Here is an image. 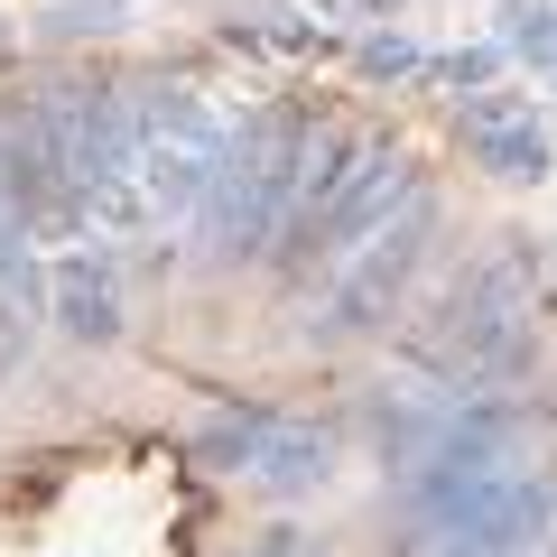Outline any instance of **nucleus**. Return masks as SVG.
<instances>
[{
    "instance_id": "nucleus-1",
    "label": "nucleus",
    "mask_w": 557,
    "mask_h": 557,
    "mask_svg": "<svg viewBox=\"0 0 557 557\" xmlns=\"http://www.w3.org/2000/svg\"><path fill=\"white\" fill-rule=\"evenodd\" d=\"M539 317H548L539 270L520 233H502L399 325V362L418 381H437L446 399H520V381L539 372Z\"/></svg>"
},
{
    "instance_id": "nucleus-2",
    "label": "nucleus",
    "mask_w": 557,
    "mask_h": 557,
    "mask_svg": "<svg viewBox=\"0 0 557 557\" xmlns=\"http://www.w3.org/2000/svg\"><path fill=\"white\" fill-rule=\"evenodd\" d=\"M28 102H38V121H47L57 168L75 177V196L94 205V233H139V223H159L149 214V186H139L149 139H139L131 84H112V75H47Z\"/></svg>"
},
{
    "instance_id": "nucleus-3",
    "label": "nucleus",
    "mask_w": 557,
    "mask_h": 557,
    "mask_svg": "<svg viewBox=\"0 0 557 557\" xmlns=\"http://www.w3.org/2000/svg\"><path fill=\"white\" fill-rule=\"evenodd\" d=\"M307 149H317V121L307 112H242L233 121V159H223L214 196L196 214V242L214 270H242V260H270L288 214H298V186H307Z\"/></svg>"
},
{
    "instance_id": "nucleus-4",
    "label": "nucleus",
    "mask_w": 557,
    "mask_h": 557,
    "mask_svg": "<svg viewBox=\"0 0 557 557\" xmlns=\"http://www.w3.org/2000/svg\"><path fill=\"white\" fill-rule=\"evenodd\" d=\"M428 251H437V196L418 186V196L399 205V214L381 223L335 278H317V317H307V335H317V344H354V335H381L391 317H409V288H418V270H428Z\"/></svg>"
},
{
    "instance_id": "nucleus-5",
    "label": "nucleus",
    "mask_w": 557,
    "mask_h": 557,
    "mask_svg": "<svg viewBox=\"0 0 557 557\" xmlns=\"http://www.w3.org/2000/svg\"><path fill=\"white\" fill-rule=\"evenodd\" d=\"M409 196H418L409 149H391V139H362L354 168H344V186H335L325 205H307V214H288V233H278V251H270V260H278L288 278H307V270L335 278L344 260H354V251H362V242H372Z\"/></svg>"
},
{
    "instance_id": "nucleus-6",
    "label": "nucleus",
    "mask_w": 557,
    "mask_h": 557,
    "mask_svg": "<svg viewBox=\"0 0 557 557\" xmlns=\"http://www.w3.org/2000/svg\"><path fill=\"white\" fill-rule=\"evenodd\" d=\"M456 409H465V399H446V391H391V381H381L372 409H362L381 474H391V483L428 474V465H437V446H446V428H456Z\"/></svg>"
},
{
    "instance_id": "nucleus-7",
    "label": "nucleus",
    "mask_w": 557,
    "mask_h": 557,
    "mask_svg": "<svg viewBox=\"0 0 557 557\" xmlns=\"http://www.w3.org/2000/svg\"><path fill=\"white\" fill-rule=\"evenodd\" d=\"M47 317L75 344H112L121 335V260H112V242H84V251H65L57 270H47Z\"/></svg>"
},
{
    "instance_id": "nucleus-8",
    "label": "nucleus",
    "mask_w": 557,
    "mask_h": 557,
    "mask_svg": "<svg viewBox=\"0 0 557 557\" xmlns=\"http://www.w3.org/2000/svg\"><path fill=\"white\" fill-rule=\"evenodd\" d=\"M251 483H260L270 502H307V493H325V483H335V428L278 418L270 446H260V465H251Z\"/></svg>"
},
{
    "instance_id": "nucleus-9",
    "label": "nucleus",
    "mask_w": 557,
    "mask_h": 557,
    "mask_svg": "<svg viewBox=\"0 0 557 557\" xmlns=\"http://www.w3.org/2000/svg\"><path fill=\"white\" fill-rule=\"evenodd\" d=\"M474 149V168L483 177H502V186H539L557 168V139L539 131V121H511V131H483V139H465Z\"/></svg>"
},
{
    "instance_id": "nucleus-10",
    "label": "nucleus",
    "mask_w": 557,
    "mask_h": 557,
    "mask_svg": "<svg viewBox=\"0 0 557 557\" xmlns=\"http://www.w3.org/2000/svg\"><path fill=\"white\" fill-rule=\"evenodd\" d=\"M223 38H233V47H260V57H307V47H325V20L278 10V0H251V10L223 20Z\"/></svg>"
},
{
    "instance_id": "nucleus-11",
    "label": "nucleus",
    "mask_w": 557,
    "mask_h": 557,
    "mask_svg": "<svg viewBox=\"0 0 557 557\" xmlns=\"http://www.w3.org/2000/svg\"><path fill=\"white\" fill-rule=\"evenodd\" d=\"M270 428H278L270 409H214L196 428V465H214V474H251L260 446H270Z\"/></svg>"
},
{
    "instance_id": "nucleus-12",
    "label": "nucleus",
    "mask_w": 557,
    "mask_h": 557,
    "mask_svg": "<svg viewBox=\"0 0 557 557\" xmlns=\"http://www.w3.org/2000/svg\"><path fill=\"white\" fill-rule=\"evenodd\" d=\"M502 47L511 57H539L557 75V0H502Z\"/></svg>"
},
{
    "instance_id": "nucleus-13",
    "label": "nucleus",
    "mask_w": 557,
    "mask_h": 557,
    "mask_svg": "<svg viewBox=\"0 0 557 557\" xmlns=\"http://www.w3.org/2000/svg\"><path fill=\"white\" fill-rule=\"evenodd\" d=\"M354 57H362V75H372V84H418L428 65H437V57H428L418 38H399V28H381V38H362Z\"/></svg>"
},
{
    "instance_id": "nucleus-14",
    "label": "nucleus",
    "mask_w": 557,
    "mask_h": 557,
    "mask_svg": "<svg viewBox=\"0 0 557 557\" xmlns=\"http://www.w3.org/2000/svg\"><path fill=\"white\" fill-rule=\"evenodd\" d=\"M493 65H502V38L493 47H446V57L437 65H428V84H446V94H493Z\"/></svg>"
},
{
    "instance_id": "nucleus-15",
    "label": "nucleus",
    "mask_w": 557,
    "mask_h": 557,
    "mask_svg": "<svg viewBox=\"0 0 557 557\" xmlns=\"http://www.w3.org/2000/svg\"><path fill=\"white\" fill-rule=\"evenodd\" d=\"M456 121H465V139H483V131H511V121H530V94H520V84L465 94V102H456Z\"/></svg>"
},
{
    "instance_id": "nucleus-16",
    "label": "nucleus",
    "mask_w": 557,
    "mask_h": 557,
    "mask_svg": "<svg viewBox=\"0 0 557 557\" xmlns=\"http://www.w3.org/2000/svg\"><path fill=\"white\" fill-rule=\"evenodd\" d=\"M260 557H325V548L307 530H270V539H260Z\"/></svg>"
},
{
    "instance_id": "nucleus-17",
    "label": "nucleus",
    "mask_w": 557,
    "mask_h": 557,
    "mask_svg": "<svg viewBox=\"0 0 557 557\" xmlns=\"http://www.w3.org/2000/svg\"><path fill=\"white\" fill-rule=\"evenodd\" d=\"M57 10H94V20L112 28V10H131V0H57Z\"/></svg>"
}]
</instances>
